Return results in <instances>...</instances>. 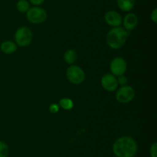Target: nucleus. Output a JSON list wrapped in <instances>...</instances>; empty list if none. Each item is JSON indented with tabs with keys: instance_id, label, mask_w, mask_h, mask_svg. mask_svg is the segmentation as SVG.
<instances>
[{
	"instance_id": "obj_1",
	"label": "nucleus",
	"mask_w": 157,
	"mask_h": 157,
	"mask_svg": "<svg viewBox=\"0 0 157 157\" xmlns=\"http://www.w3.org/2000/svg\"><path fill=\"white\" fill-rule=\"evenodd\" d=\"M137 151V143L130 136L120 137L112 146V152L116 157H135Z\"/></svg>"
},
{
	"instance_id": "obj_2",
	"label": "nucleus",
	"mask_w": 157,
	"mask_h": 157,
	"mask_svg": "<svg viewBox=\"0 0 157 157\" xmlns=\"http://www.w3.org/2000/svg\"><path fill=\"white\" fill-rule=\"evenodd\" d=\"M128 32L121 27H114L107 35V45L113 49H121L127 42Z\"/></svg>"
},
{
	"instance_id": "obj_3",
	"label": "nucleus",
	"mask_w": 157,
	"mask_h": 157,
	"mask_svg": "<svg viewBox=\"0 0 157 157\" xmlns=\"http://www.w3.org/2000/svg\"><path fill=\"white\" fill-rule=\"evenodd\" d=\"M27 19L34 24H40L44 22L47 18V12L43 8L34 6L30 8L26 12Z\"/></svg>"
},
{
	"instance_id": "obj_4",
	"label": "nucleus",
	"mask_w": 157,
	"mask_h": 157,
	"mask_svg": "<svg viewBox=\"0 0 157 157\" xmlns=\"http://www.w3.org/2000/svg\"><path fill=\"white\" fill-rule=\"evenodd\" d=\"M66 75L69 81L75 85L82 83L85 79V73L81 67L75 65L69 66L66 72Z\"/></svg>"
},
{
	"instance_id": "obj_5",
	"label": "nucleus",
	"mask_w": 157,
	"mask_h": 157,
	"mask_svg": "<svg viewBox=\"0 0 157 157\" xmlns=\"http://www.w3.org/2000/svg\"><path fill=\"white\" fill-rule=\"evenodd\" d=\"M32 40V32L28 27H20L15 34V41L19 46H26Z\"/></svg>"
},
{
	"instance_id": "obj_6",
	"label": "nucleus",
	"mask_w": 157,
	"mask_h": 157,
	"mask_svg": "<svg viewBox=\"0 0 157 157\" xmlns=\"http://www.w3.org/2000/svg\"><path fill=\"white\" fill-rule=\"evenodd\" d=\"M135 96V91L130 86H122L116 93V99L119 103L125 104L130 103Z\"/></svg>"
},
{
	"instance_id": "obj_7",
	"label": "nucleus",
	"mask_w": 157,
	"mask_h": 157,
	"mask_svg": "<svg viewBox=\"0 0 157 157\" xmlns=\"http://www.w3.org/2000/svg\"><path fill=\"white\" fill-rule=\"evenodd\" d=\"M127 62L121 57H117L113 58L110 65V71L115 76H121V75H124L127 71Z\"/></svg>"
},
{
	"instance_id": "obj_8",
	"label": "nucleus",
	"mask_w": 157,
	"mask_h": 157,
	"mask_svg": "<svg viewBox=\"0 0 157 157\" xmlns=\"http://www.w3.org/2000/svg\"><path fill=\"white\" fill-rule=\"evenodd\" d=\"M101 83L102 87L108 92H113L116 90L118 86L117 79L115 75L110 73L105 74L101 78Z\"/></svg>"
},
{
	"instance_id": "obj_9",
	"label": "nucleus",
	"mask_w": 157,
	"mask_h": 157,
	"mask_svg": "<svg viewBox=\"0 0 157 157\" xmlns=\"http://www.w3.org/2000/svg\"><path fill=\"white\" fill-rule=\"evenodd\" d=\"M104 19L109 26L119 27L122 24L123 18L121 14L116 11H108L104 15Z\"/></svg>"
},
{
	"instance_id": "obj_10",
	"label": "nucleus",
	"mask_w": 157,
	"mask_h": 157,
	"mask_svg": "<svg viewBox=\"0 0 157 157\" xmlns=\"http://www.w3.org/2000/svg\"><path fill=\"white\" fill-rule=\"evenodd\" d=\"M123 23L127 30L132 31L137 26L138 18L134 13H128L123 19Z\"/></svg>"
},
{
	"instance_id": "obj_11",
	"label": "nucleus",
	"mask_w": 157,
	"mask_h": 157,
	"mask_svg": "<svg viewBox=\"0 0 157 157\" xmlns=\"http://www.w3.org/2000/svg\"><path fill=\"white\" fill-rule=\"evenodd\" d=\"M0 49L2 52L5 54H12L15 52L17 49V46L14 42L12 41H5L0 46Z\"/></svg>"
},
{
	"instance_id": "obj_12",
	"label": "nucleus",
	"mask_w": 157,
	"mask_h": 157,
	"mask_svg": "<svg viewBox=\"0 0 157 157\" xmlns=\"http://www.w3.org/2000/svg\"><path fill=\"white\" fill-rule=\"evenodd\" d=\"M120 9L124 12H129L133 9L136 0H117Z\"/></svg>"
},
{
	"instance_id": "obj_13",
	"label": "nucleus",
	"mask_w": 157,
	"mask_h": 157,
	"mask_svg": "<svg viewBox=\"0 0 157 157\" xmlns=\"http://www.w3.org/2000/svg\"><path fill=\"white\" fill-rule=\"evenodd\" d=\"M77 58H78V55H77V52L74 49H68V50L64 52V61L67 64L72 65L73 63H75V61L77 60Z\"/></svg>"
},
{
	"instance_id": "obj_14",
	"label": "nucleus",
	"mask_w": 157,
	"mask_h": 157,
	"mask_svg": "<svg viewBox=\"0 0 157 157\" xmlns=\"http://www.w3.org/2000/svg\"><path fill=\"white\" fill-rule=\"evenodd\" d=\"M16 8L21 13H26L30 9V4L28 0H18L16 3Z\"/></svg>"
},
{
	"instance_id": "obj_15",
	"label": "nucleus",
	"mask_w": 157,
	"mask_h": 157,
	"mask_svg": "<svg viewBox=\"0 0 157 157\" xmlns=\"http://www.w3.org/2000/svg\"><path fill=\"white\" fill-rule=\"evenodd\" d=\"M59 106L65 110H71L74 107V102L69 98H62L60 99Z\"/></svg>"
},
{
	"instance_id": "obj_16",
	"label": "nucleus",
	"mask_w": 157,
	"mask_h": 157,
	"mask_svg": "<svg viewBox=\"0 0 157 157\" xmlns=\"http://www.w3.org/2000/svg\"><path fill=\"white\" fill-rule=\"evenodd\" d=\"M9 154V148L5 142L0 141V157H8Z\"/></svg>"
},
{
	"instance_id": "obj_17",
	"label": "nucleus",
	"mask_w": 157,
	"mask_h": 157,
	"mask_svg": "<svg viewBox=\"0 0 157 157\" xmlns=\"http://www.w3.org/2000/svg\"><path fill=\"white\" fill-rule=\"evenodd\" d=\"M150 157H157V143L154 142L151 145L150 149Z\"/></svg>"
},
{
	"instance_id": "obj_18",
	"label": "nucleus",
	"mask_w": 157,
	"mask_h": 157,
	"mask_svg": "<svg viewBox=\"0 0 157 157\" xmlns=\"http://www.w3.org/2000/svg\"><path fill=\"white\" fill-rule=\"evenodd\" d=\"M49 111L52 113H57L59 111V105L56 104V103H52L49 106Z\"/></svg>"
},
{
	"instance_id": "obj_19",
	"label": "nucleus",
	"mask_w": 157,
	"mask_h": 157,
	"mask_svg": "<svg viewBox=\"0 0 157 157\" xmlns=\"http://www.w3.org/2000/svg\"><path fill=\"white\" fill-rule=\"evenodd\" d=\"M117 79L118 85H121V86H125L127 83V78L126 76H124V75L119 76V78H117Z\"/></svg>"
},
{
	"instance_id": "obj_20",
	"label": "nucleus",
	"mask_w": 157,
	"mask_h": 157,
	"mask_svg": "<svg viewBox=\"0 0 157 157\" xmlns=\"http://www.w3.org/2000/svg\"><path fill=\"white\" fill-rule=\"evenodd\" d=\"M151 20L154 23L157 22V9H154L151 13Z\"/></svg>"
},
{
	"instance_id": "obj_21",
	"label": "nucleus",
	"mask_w": 157,
	"mask_h": 157,
	"mask_svg": "<svg viewBox=\"0 0 157 157\" xmlns=\"http://www.w3.org/2000/svg\"><path fill=\"white\" fill-rule=\"evenodd\" d=\"M44 0H29V2H30L32 4L35 5V6H36L42 4V3L44 2Z\"/></svg>"
}]
</instances>
